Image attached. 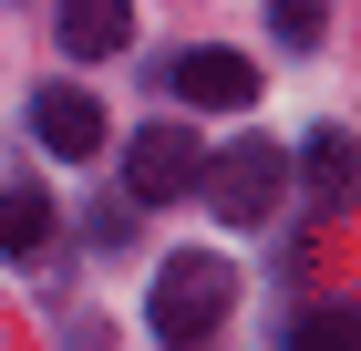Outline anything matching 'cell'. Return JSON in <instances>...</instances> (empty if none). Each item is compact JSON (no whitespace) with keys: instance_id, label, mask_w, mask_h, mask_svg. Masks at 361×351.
<instances>
[{"instance_id":"cell-2","label":"cell","mask_w":361,"mask_h":351,"mask_svg":"<svg viewBox=\"0 0 361 351\" xmlns=\"http://www.w3.org/2000/svg\"><path fill=\"white\" fill-rule=\"evenodd\" d=\"M279 186H289V155H279L269 135H238L227 155H207V165H196V196H207L227 227H258V217L279 207Z\"/></svg>"},{"instance_id":"cell-5","label":"cell","mask_w":361,"mask_h":351,"mask_svg":"<svg viewBox=\"0 0 361 351\" xmlns=\"http://www.w3.org/2000/svg\"><path fill=\"white\" fill-rule=\"evenodd\" d=\"M176 93H186L196 114H248L258 104V73L238 52H176Z\"/></svg>"},{"instance_id":"cell-4","label":"cell","mask_w":361,"mask_h":351,"mask_svg":"<svg viewBox=\"0 0 361 351\" xmlns=\"http://www.w3.org/2000/svg\"><path fill=\"white\" fill-rule=\"evenodd\" d=\"M31 135L73 165V155H93V145H104V104H93V93H73V83H42V93H31Z\"/></svg>"},{"instance_id":"cell-1","label":"cell","mask_w":361,"mask_h":351,"mask_svg":"<svg viewBox=\"0 0 361 351\" xmlns=\"http://www.w3.org/2000/svg\"><path fill=\"white\" fill-rule=\"evenodd\" d=\"M238 310V269H227L217 248H186V258H166L155 269V290H145V331L155 341H176V351H196V341H217V321Z\"/></svg>"},{"instance_id":"cell-10","label":"cell","mask_w":361,"mask_h":351,"mask_svg":"<svg viewBox=\"0 0 361 351\" xmlns=\"http://www.w3.org/2000/svg\"><path fill=\"white\" fill-rule=\"evenodd\" d=\"M269 21H279V42H289V52H310V42L331 31V0H269Z\"/></svg>"},{"instance_id":"cell-3","label":"cell","mask_w":361,"mask_h":351,"mask_svg":"<svg viewBox=\"0 0 361 351\" xmlns=\"http://www.w3.org/2000/svg\"><path fill=\"white\" fill-rule=\"evenodd\" d=\"M196 165H207V145L186 124H145L135 155H124V196L135 207H176V196H196Z\"/></svg>"},{"instance_id":"cell-9","label":"cell","mask_w":361,"mask_h":351,"mask_svg":"<svg viewBox=\"0 0 361 351\" xmlns=\"http://www.w3.org/2000/svg\"><path fill=\"white\" fill-rule=\"evenodd\" d=\"M289 351H361V299L300 310V321H289Z\"/></svg>"},{"instance_id":"cell-6","label":"cell","mask_w":361,"mask_h":351,"mask_svg":"<svg viewBox=\"0 0 361 351\" xmlns=\"http://www.w3.org/2000/svg\"><path fill=\"white\" fill-rule=\"evenodd\" d=\"M300 176H310V207H351L361 196V145L351 135H310L300 145Z\"/></svg>"},{"instance_id":"cell-8","label":"cell","mask_w":361,"mask_h":351,"mask_svg":"<svg viewBox=\"0 0 361 351\" xmlns=\"http://www.w3.org/2000/svg\"><path fill=\"white\" fill-rule=\"evenodd\" d=\"M52 248V196L42 186H0V258H31Z\"/></svg>"},{"instance_id":"cell-7","label":"cell","mask_w":361,"mask_h":351,"mask_svg":"<svg viewBox=\"0 0 361 351\" xmlns=\"http://www.w3.org/2000/svg\"><path fill=\"white\" fill-rule=\"evenodd\" d=\"M62 42H73L83 62L124 52V42H135V0H62Z\"/></svg>"}]
</instances>
